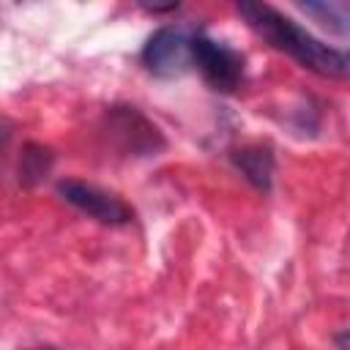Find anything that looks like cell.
<instances>
[{"label":"cell","mask_w":350,"mask_h":350,"mask_svg":"<svg viewBox=\"0 0 350 350\" xmlns=\"http://www.w3.org/2000/svg\"><path fill=\"white\" fill-rule=\"evenodd\" d=\"M238 14L249 22V27L257 36H262L271 46L298 60L304 68L331 79L345 77V52H336L328 44L317 41L306 27L279 14L276 8L265 3H238Z\"/></svg>","instance_id":"cell-1"},{"label":"cell","mask_w":350,"mask_h":350,"mask_svg":"<svg viewBox=\"0 0 350 350\" xmlns=\"http://www.w3.org/2000/svg\"><path fill=\"white\" fill-rule=\"evenodd\" d=\"M191 66L202 74V79L219 90L232 93L243 82V55L224 41H213L208 36H194L191 41Z\"/></svg>","instance_id":"cell-2"},{"label":"cell","mask_w":350,"mask_h":350,"mask_svg":"<svg viewBox=\"0 0 350 350\" xmlns=\"http://www.w3.org/2000/svg\"><path fill=\"white\" fill-rule=\"evenodd\" d=\"M44 156H49L46 150H41V148H27V153H22V159H25V167H22V175L25 178H41L46 170H49V164H44Z\"/></svg>","instance_id":"cell-6"},{"label":"cell","mask_w":350,"mask_h":350,"mask_svg":"<svg viewBox=\"0 0 350 350\" xmlns=\"http://www.w3.org/2000/svg\"><path fill=\"white\" fill-rule=\"evenodd\" d=\"M336 347H339V350H350V331H345V334L336 339Z\"/></svg>","instance_id":"cell-7"},{"label":"cell","mask_w":350,"mask_h":350,"mask_svg":"<svg viewBox=\"0 0 350 350\" xmlns=\"http://www.w3.org/2000/svg\"><path fill=\"white\" fill-rule=\"evenodd\" d=\"M191 41L183 27L164 25L148 36L142 46V63L156 77H180L191 66Z\"/></svg>","instance_id":"cell-3"},{"label":"cell","mask_w":350,"mask_h":350,"mask_svg":"<svg viewBox=\"0 0 350 350\" xmlns=\"http://www.w3.org/2000/svg\"><path fill=\"white\" fill-rule=\"evenodd\" d=\"M345 77H350V52H345Z\"/></svg>","instance_id":"cell-8"},{"label":"cell","mask_w":350,"mask_h":350,"mask_svg":"<svg viewBox=\"0 0 350 350\" xmlns=\"http://www.w3.org/2000/svg\"><path fill=\"white\" fill-rule=\"evenodd\" d=\"M235 167L246 175V180H252L257 189H268L271 186V175H273V156L268 148L260 145H249L232 153Z\"/></svg>","instance_id":"cell-5"},{"label":"cell","mask_w":350,"mask_h":350,"mask_svg":"<svg viewBox=\"0 0 350 350\" xmlns=\"http://www.w3.org/2000/svg\"><path fill=\"white\" fill-rule=\"evenodd\" d=\"M57 191L66 202H71L74 208H79L90 219H96L101 224H109V227L129 224L131 216H134L131 208L120 197H115V194H109V191H104L93 183H85V180H60Z\"/></svg>","instance_id":"cell-4"}]
</instances>
